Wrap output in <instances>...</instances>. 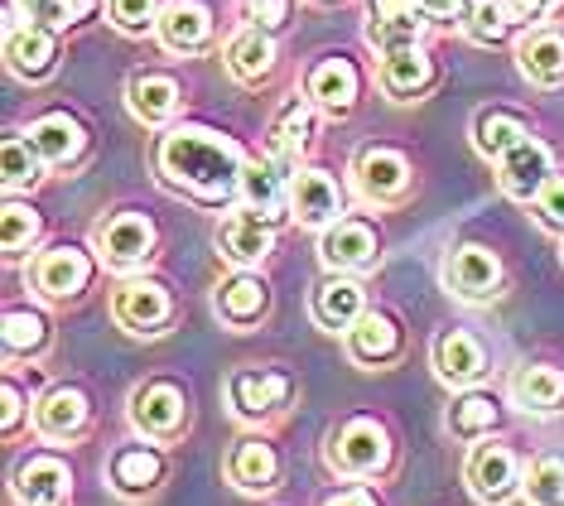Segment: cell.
Wrapping results in <instances>:
<instances>
[{
  "mask_svg": "<svg viewBox=\"0 0 564 506\" xmlns=\"http://www.w3.org/2000/svg\"><path fill=\"white\" fill-rule=\"evenodd\" d=\"M155 164L174 189L194 193L198 203H223L232 189H241V174H247L241 150L232 140L203 131V126H184V131L164 136L155 150Z\"/></svg>",
  "mask_w": 564,
  "mask_h": 506,
  "instance_id": "1",
  "label": "cell"
},
{
  "mask_svg": "<svg viewBox=\"0 0 564 506\" xmlns=\"http://www.w3.org/2000/svg\"><path fill=\"white\" fill-rule=\"evenodd\" d=\"M328 463L348 477H367L381 473L391 463V439L377 420H348L328 444Z\"/></svg>",
  "mask_w": 564,
  "mask_h": 506,
  "instance_id": "2",
  "label": "cell"
},
{
  "mask_svg": "<svg viewBox=\"0 0 564 506\" xmlns=\"http://www.w3.org/2000/svg\"><path fill=\"white\" fill-rule=\"evenodd\" d=\"M290 189H294V154L285 146H275V154H265L256 169L241 174V193L261 217L280 223V213L290 207Z\"/></svg>",
  "mask_w": 564,
  "mask_h": 506,
  "instance_id": "3",
  "label": "cell"
},
{
  "mask_svg": "<svg viewBox=\"0 0 564 506\" xmlns=\"http://www.w3.org/2000/svg\"><path fill=\"white\" fill-rule=\"evenodd\" d=\"M420 30H425V0H371V24H367L371 49H381V54L415 49Z\"/></svg>",
  "mask_w": 564,
  "mask_h": 506,
  "instance_id": "4",
  "label": "cell"
},
{
  "mask_svg": "<svg viewBox=\"0 0 564 506\" xmlns=\"http://www.w3.org/2000/svg\"><path fill=\"white\" fill-rule=\"evenodd\" d=\"M444 280L458 300L482 304V300H492L497 284H502V261H497L487 246H458V251L444 261Z\"/></svg>",
  "mask_w": 564,
  "mask_h": 506,
  "instance_id": "5",
  "label": "cell"
},
{
  "mask_svg": "<svg viewBox=\"0 0 564 506\" xmlns=\"http://www.w3.org/2000/svg\"><path fill=\"white\" fill-rule=\"evenodd\" d=\"M290 213L300 217L304 227H333L343 217V189L338 179L324 174V169H300L290 189Z\"/></svg>",
  "mask_w": 564,
  "mask_h": 506,
  "instance_id": "6",
  "label": "cell"
},
{
  "mask_svg": "<svg viewBox=\"0 0 564 506\" xmlns=\"http://www.w3.org/2000/svg\"><path fill=\"white\" fill-rule=\"evenodd\" d=\"M97 246L111 266L131 270L140 261H150V251H155V223L140 213H117L111 223L97 227Z\"/></svg>",
  "mask_w": 564,
  "mask_h": 506,
  "instance_id": "7",
  "label": "cell"
},
{
  "mask_svg": "<svg viewBox=\"0 0 564 506\" xmlns=\"http://www.w3.org/2000/svg\"><path fill=\"white\" fill-rule=\"evenodd\" d=\"M357 189H362V198L371 203H395V198H405V189H410V164H405V154L401 150H387V146H371L357 154Z\"/></svg>",
  "mask_w": 564,
  "mask_h": 506,
  "instance_id": "8",
  "label": "cell"
},
{
  "mask_svg": "<svg viewBox=\"0 0 564 506\" xmlns=\"http://www.w3.org/2000/svg\"><path fill=\"white\" fill-rule=\"evenodd\" d=\"M521 483V469H517V453L507 444H478L468 459V487L478 502H507Z\"/></svg>",
  "mask_w": 564,
  "mask_h": 506,
  "instance_id": "9",
  "label": "cell"
},
{
  "mask_svg": "<svg viewBox=\"0 0 564 506\" xmlns=\"http://www.w3.org/2000/svg\"><path fill=\"white\" fill-rule=\"evenodd\" d=\"M217 246H223L227 261L256 266V261H265V256H271L275 223H271V217H261L256 207H241V213H232L223 223V232H217Z\"/></svg>",
  "mask_w": 564,
  "mask_h": 506,
  "instance_id": "10",
  "label": "cell"
},
{
  "mask_svg": "<svg viewBox=\"0 0 564 506\" xmlns=\"http://www.w3.org/2000/svg\"><path fill=\"white\" fill-rule=\"evenodd\" d=\"M131 420L145 439H170L184 424V391L174 381H150L131 400Z\"/></svg>",
  "mask_w": 564,
  "mask_h": 506,
  "instance_id": "11",
  "label": "cell"
},
{
  "mask_svg": "<svg viewBox=\"0 0 564 506\" xmlns=\"http://www.w3.org/2000/svg\"><path fill=\"white\" fill-rule=\"evenodd\" d=\"M87 280H93V261L78 246H54V251H44L34 261V284L48 300H73V294L87 290Z\"/></svg>",
  "mask_w": 564,
  "mask_h": 506,
  "instance_id": "12",
  "label": "cell"
},
{
  "mask_svg": "<svg viewBox=\"0 0 564 506\" xmlns=\"http://www.w3.org/2000/svg\"><path fill=\"white\" fill-rule=\"evenodd\" d=\"M497 184L511 198H531V193H541L550 184V150L541 140L525 136L517 150H507L502 160H497Z\"/></svg>",
  "mask_w": 564,
  "mask_h": 506,
  "instance_id": "13",
  "label": "cell"
},
{
  "mask_svg": "<svg viewBox=\"0 0 564 506\" xmlns=\"http://www.w3.org/2000/svg\"><path fill=\"white\" fill-rule=\"evenodd\" d=\"M318 256H324V266L333 270H362L377 261V232L367 223H357V217H338L324 241H318Z\"/></svg>",
  "mask_w": 564,
  "mask_h": 506,
  "instance_id": "14",
  "label": "cell"
},
{
  "mask_svg": "<svg viewBox=\"0 0 564 506\" xmlns=\"http://www.w3.org/2000/svg\"><path fill=\"white\" fill-rule=\"evenodd\" d=\"M73 487V473L63 459H48V453H34L30 463H20L15 473V497L24 506H63Z\"/></svg>",
  "mask_w": 564,
  "mask_h": 506,
  "instance_id": "15",
  "label": "cell"
},
{
  "mask_svg": "<svg viewBox=\"0 0 564 506\" xmlns=\"http://www.w3.org/2000/svg\"><path fill=\"white\" fill-rule=\"evenodd\" d=\"M155 30L164 39V49H174V54H198L213 34V15H208V6H198V0H174V6H164Z\"/></svg>",
  "mask_w": 564,
  "mask_h": 506,
  "instance_id": "16",
  "label": "cell"
},
{
  "mask_svg": "<svg viewBox=\"0 0 564 506\" xmlns=\"http://www.w3.org/2000/svg\"><path fill=\"white\" fill-rule=\"evenodd\" d=\"M30 140H34V150H40L48 164H73V160H78V154L87 150L83 121H78V116H68V111L40 116V121L30 126Z\"/></svg>",
  "mask_w": 564,
  "mask_h": 506,
  "instance_id": "17",
  "label": "cell"
},
{
  "mask_svg": "<svg viewBox=\"0 0 564 506\" xmlns=\"http://www.w3.org/2000/svg\"><path fill=\"white\" fill-rule=\"evenodd\" d=\"M434 367H440L444 381H454V386H473L478 376L487 372V353H482V343L473 333L464 329H448L440 343H434Z\"/></svg>",
  "mask_w": 564,
  "mask_h": 506,
  "instance_id": "18",
  "label": "cell"
},
{
  "mask_svg": "<svg viewBox=\"0 0 564 506\" xmlns=\"http://www.w3.org/2000/svg\"><path fill=\"white\" fill-rule=\"evenodd\" d=\"M310 101L314 107H324V111H333V116H348L352 101H357V68L343 54L324 58L310 73Z\"/></svg>",
  "mask_w": 564,
  "mask_h": 506,
  "instance_id": "19",
  "label": "cell"
},
{
  "mask_svg": "<svg viewBox=\"0 0 564 506\" xmlns=\"http://www.w3.org/2000/svg\"><path fill=\"white\" fill-rule=\"evenodd\" d=\"M54 54H58V44L48 24H15L6 39V58L20 77H44L54 68Z\"/></svg>",
  "mask_w": 564,
  "mask_h": 506,
  "instance_id": "20",
  "label": "cell"
},
{
  "mask_svg": "<svg viewBox=\"0 0 564 506\" xmlns=\"http://www.w3.org/2000/svg\"><path fill=\"white\" fill-rule=\"evenodd\" d=\"M170 309H174L170 294H164V284H155V280H135L117 294V319L135 333H155L160 323L170 319Z\"/></svg>",
  "mask_w": 564,
  "mask_h": 506,
  "instance_id": "21",
  "label": "cell"
},
{
  "mask_svg": "<svg viewBox=\"0 0 564 506\" xmlns=\"http://www.w3.org/2000/svg\"><path fill=\"white\" fill-rule=\"evenodd\" d=\"M227 477L247 492H271L275 477H280L275 449L265 444V439H241V444L232 449V459H227Z\"/></svg>",
  "mask_w": 564,
  "mask_h": 506,
  "instance_id": "22",
  "label": "cell"
},
{
  "mask_svg": "<svg viewBox=\"0 0 564 506\" xmlns=\"http://www.w3.org/2000/svg\"><path fill=\"white\" fill-rule=\"evenodd\" d=\"M126 97H131V111L145 126H164L178 111V83L164 73H135L131 87H126Z\"/></svg>",
  "mask_w": 564,
  "mask_h": 506,
  "instance_id": "23",
  "label": "cell"
},
{
  "mask_svg": "<svg viewBox=\"0 0 564 506\" xmlns=\"http://www.w3.org/2000/svg\"><path fill=\"white\" fill-rule=\"evenodd\" d=\"M290 396V376L285 372H237L232 376V406L241 415H265L275 406H285Z\"/></svg>",
  "mask_w": 564,
  "mask_h": 506,
  "instance_id": "24",
  "label": "cell"
},
{
  "mask_svg": "<svg viewBox=\"0 0 564 506\" xmlns=\"http://www.w3.org/2000/svg\"><path fill=\"white\" fill-rule=\"evenodd\" d=\"M265 304H271V290H265L261 276H232L223 280V290H217V314L227 323H237V329H247L265 314Z\"/></svg>",
  "mask_w": 564,
  "mask_h": 506,
  "instance_id": "25",
  "label": "cell"
},
{
  "mask_svg": "<svg viewBox=\"0 0 564 506\" xmlns=\"http://www.w3.org/2000/svg\"><path fill=\"white\" fill-rule=\"evenodd\" d=\"M164 477V459L155 449L145 444H131V449H117V459H111V483L126 497H140V492H150Z\"/></svg>",
  "mask_w": 564,
  "mask_h": 506,
  "instance_id": "26",
  "label": "cell"
},
{
  "mask_svg": "<svg viewBox=\"0 0 564 506\" xmlns=\"http://www.w3.org/2000/svg\"><path fill=\"white\" fill-rule=\"evenodd\" d=\"M87 424V396L78 386H54V391H44L40 400V430L48 439H68L78 434Z\"/></svg>",
  "mask_w": 564,
  "mask_h": 506,
  "instance_id": "27",
  "label": "cell"
},
{
  "mask_svg": "<svg viewBox=\"0 0 564 506\" xmlns=\"http://www.w3.org/2000/svg\"><path fill=\"white\" fill-rule=\"evenodd\" d=\"M517 58H521V73L531 77V83H541V87L564 83V39L560 34H550V30L525 34Z\"/></svg>",
  "mask_w": 564,
  "mask_h": 506,
  "instance_id": "28",
  "label": "cell"
},
{
  "mask_svg": "<svg viewBox=\"0 0 564 506\" xmlns=\"http://www.w3.org/2000/svg\"><path fill=\"white\" fill-rule=\"evenodd\" d=\"M348 347L357 362H391L401 353V329H395V319H387V314H362L348 329Z\"/></svg>",
  "mask_w": 564,
  "mask_h": 506,
  "instance_id": "29",
  "label": "cell"
},
{
  "mask_svg": "<svg viewBox=\"0 0 564 506\" xmlns=\"http://www.w3.org/2000/svg\"><path fill=\"white\" fill-rule=\"evenodd\" d=\"M430 83H434V63L420 54V49H395V54H387V63H381V87L401 101L425 93Z\"/></svg>",
  "mask_w": 564,
  "mask_h": 506,
  "instance_id": "30",
  "label": "cell"
},
{
  "mask_svg": "<svg viewBox=\"0 0 564 506\" xmlns=\"http://www.w3.org/2000/svg\"><path fill=\"white\" fill-rule=\"evenodd\" d=\"M314 314L324 329H352L362 319V284L357 280H324L314 294Z\"/></svg>",
  "mask_w": 564,
  "mask_h": 506,
  "instance_id": "31",
  "label": "cell"
},
{
  "mask_svg": "<svg viewBox=\"0 0 564 506\" xmlns=\"http://www.w3.org/2000/svg\"><path fill=\"white\" fill-rule=\"evenodd\" d=\"M271 63H275V44L261 24L241 30L232 44H227V68H232V77H241V83H261V77L271 73Z\"/></svg>",
  "mask_w": 564,
  "mask_h": 506,
  "instance_id": "32",
  "label": "cell"
},
{
  "mask_svg": "<svg viewBox=\"0 0 564 506\" xmlns=\"http://www.w3.org/2000/svg\"><path fill=\"white\" fill-rule=\"evenodd\" d=\"M511 396H517V406L531 410V415H555L564 406V372H555V367H525L517 376V386H511Z\"/></svg>",
  "mask_w": 564,
  "mask_h": 506,
  "instance_id": "33",
  "label": "cell"
},
{
  "mask_svg": "<svg viewBox=\"0 0 564 506\" xmlns=\"http://www.w3.org/2000/svg\"><path fill=\"white\" fill-rule=\"evenodd\" d=\"M525 136H531V131H525L521 116H517V111H502V107L482 111L478 126H473V140H478V150L487 154V160H502V154L517 150Z\"/></svg>",
  "mask_w": 564,
  "mask_h": 506,
  "instance_id": "34",
  "label": "cell"
},
{
  "mask_svg": "<svg viewBox=\"0 0 564 506\" xmlns=\"http://www.w3.org/2000/svg\"><path fill=\"white\" fill-rule=\"evenodd\" d=\"M497 420H502V410H497V400L487 391H468L464 400H454V410H448V424H454V434H464V439L497 430Z\"/></svg>",
  "mask_w": 564,
  "mask_h": 506,
  "instance_id": "35",
  "label": "cell"
},
{
  "mask_svg": "<svg viewBox=\"0 0 564 506\" xmlns=\"http://www.w3.org/2000/svg\"><path fill=\"white\" fill-rule=\"evenodd\" d=\"M48 343V323L34 309H10L6 314V353L10 357H30Z\"/></svg>",
  "mask_w": 564,
  "mask_h": 506,
  "instance_id": "36",
  "label": "cell"
},
{
  "mask_svg": "<svg viewBox=\"0 0 564 506\" xmlns=\"http://www.w3.org/2000/svg\"><path fill=\"white\" fill-rule=\"evenodd\" d=\"M521 492L531 506H564V459H535L521 477Z\"/></svg>",
  "mask_w": 564,
  "mask_h": 506,
  "instance_id": "37",
  "label": "cell"
},
{
  "mask_svg": "<svg viewBox=\"0 0 564 506\" xmlns=\"http://www.w3.org/2000/svg\"><path fill=\"white\" fill-rule=\"evenodd\" d=\"M40 160L44 154L34 150V140L24 136H6V150H0V164H6V189H30L34 179H40Z\"/></svg>",
  "mask_w": 564,
  "mask_h": 506,
  "instance_id": "38",
  "label": "cell"
},
{
  "mask_svg": "<svg viewBox=\"0 0 564 506\" xmlns=\"http://www.w3.org/2000/svg\"><path fill=\"white\" fill-rule=\"evenodd\" d=\"M314 131H318V116H314L310 101H290L285 116H280V131H275L280 140H275V146H285L290 154H300V150L314 146Z\"/></svg>",
  "mask_w": 564,
  "mask_h": 506,
  "instance_id": "39",
  "label": "cell"
},
{
  "mask_svg": "<svg viewBox=\"0 0 564 506\" xmlns=\"http://www.w3.org/2000/svg\"><path fill=\"white\" fill-rule=\"evenodd\" d=\"M40 237V213L10 198L6 203V256H24Z\"/></svg>",
  "mask_w": 564,
  "mask_h": 506,
  "instance_id": "40",
  "label": "cell"
},
{
  "mask_svg": "<svg viewBox=\"0 0 564 506\" xmlns=\"http://www.w3.org/2000/svg\"><path fill=\"white\" fill-rule=\"evenodd\" d=\"M511 30L502 0H478V6L468 10V39H478V44H502Z\"/></svg>",
  "mask_w": 564,
  "mask_h": 506,
  "instance_id": "41",
  "label": "cell"
},
{
  "mask_svg": "<svg viewBox=\"0 0 564 506\" xmlns=\"http://www.w3.org/2000/svg\"><path fill=\"white\" fill-rule=\"evenodd\" d=\"M87 6H93V0H24L30 20L48 24V30H63V24L83 20V15H87Z\"/></svg>",
  "mask_w": 564,
  "mask_h": 506,
  "instance_id": "42",
  "label": "cell"
},
{
  "mask_svg": "<svg viewBox=\"0 0 564 506\" xmlns=\"http://www.w3.org/2000/svg\"><path fill=\"white\" fill-rule=\"evenodd\" d=\"M160 0H111V20H117V30L126 34H140L150 30V24H160Z\"/></svg>",
  "mask_w": 564,
  "mask_h": 506,
  "instance_id": "43",
  "label": "cell"
},
{
  "mask_svg": "<svg viewBox=\"0 0 564 506\" xmlns=\"http://www.w3.org/2000/svg\"><path fill=\"white\" fill-rule=\"evenodd\" d=\"M535 213H541L545 227H564V174H555L541 193H535Z\"/></svg>",
  "mask_w": 564,
  "mask_h": 506,
  "instance_id": "44",
  "label": "cell"
},
{
  "mask_svg": "<svg viewBox=\"0 0 564 506\" xmlns=\"http://www.w3.org/2000/svg\"><path fill=\"white\" fill-rule=\"evenodd\" d=\"M555 6H560V0H502V10H507L511 24H535V20H545Z\"/></svg>",
  "mask_w": 564,
  "mask_h": 506,
  "instance_id": "45",
  "label": "cell"
},
{
  "mask_svg": "<svg viewBox=\"0 0 564 506\" xmlns=\"http://www.w3.org/2000/svg\"><path fill=\"white\" fill-rule=\"evenodd\" d=\"M247 10L261 30H280L290 20V0H247Z\"/></svg>",
  "mask_w": 564,
  "mask_h": 506,
  "instance_id": "46",
  "label": "cell"
},
{
  "mask_svg": "<svg viewBox=\"0 0 564 506\" xmlns=\"http://www.w3.org/2000/svg\"><path fill=\"white\" fill-rule=\"evenodd\" d=\"M20 410H24L20 386H15V381H6V434H15V430H20Z\"/></svg>",
  "mask_w": 564,
  "mask_h": 506,
  "instance_id": "47",
  "label": "cell"
},
{
  "mask_svg": "<svg viewBox=\"0 0 564 506\" xmlns=\"http://www.w3.org/2000/svg\"><path fill=\"white\" fill-rule=\"evenodd\" d=\"M425 10H430V15H440V20H464L468 15V0H425Z\"/></svg>",
  "mask_w": 564,
  "mask_h": 506,
  "instance_id": "48",
  "label": "cell"
},
{
  "mask_svg": "<svg viewBox=\"0 0 564 506\" xmlns=\"http://www.w3.org/2000/svg\"><path fill=\"white\" fill-rule=\"evenodd\" d=\"M328 506H377V497L371 492H338Z\"/></svg>",
  "mask_w": 564,
  "mask_h": 506,
  "instance_id": "49",
  "label": "cell"
}]
</instances>
